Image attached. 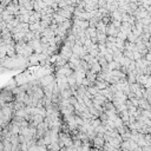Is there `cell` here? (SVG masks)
<instances>
[{"instance_id": "obj_1", "label": "cell", "mask_w": 151, "mask_h": 151, "mask_svg": "<svg viewBox=\"0 0 151 151\" xmlns=\"http://www.w3.org/2000/svg\"><path fill=\"white\" fill-rule=\"evenodd\" d=\"M104 138L103 137H94L93 138V145L96 146V148H102V146H104Z\"/></svg>"}]
</instances>
